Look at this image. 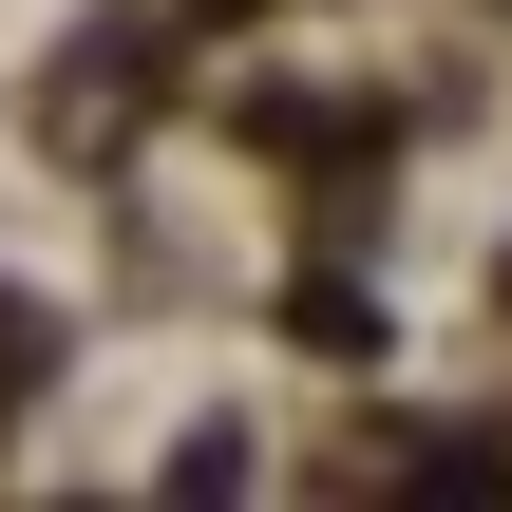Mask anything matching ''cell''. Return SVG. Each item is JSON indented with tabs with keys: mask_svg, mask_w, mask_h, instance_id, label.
Segmentation results:
<instances>
[{
	"mask_svg": "<svg viewBox=\"0 0 512 512\" xmlns=\"http://www.w3.org/2000/svg\"><path fill=\"white\" fill-rule=\"evenodd\" d=\"M38 361H57V323H38V304H0V399H19Z\"/></svg>",
	"mask_w": 512,
	"mask_h": 512,
	"instance_id": "obj_2",
	"label": "cell"
},
{
	"mask_svg": "<svg viewBox=\"0 0 512 512\" xmlns=\"http://www.w3.org/2000/svg\"><path fill=\"white\" fill-rule=\"evenodd\" d=\"M190 19H266V0H190Z\"/></svg>",
	"mask_w": 512,
	"mask_h": 512,
	"instance_id": "obj_3",
	"label": "cell"
},
{
	"mask_svg": "<svg viewBox=\"0 0 512 512\" xmlns=\"http://www.w3.org/2000/svg\"><path fill=\"white\" fill-rule=\"evenodd\" d=\"M133 95H152V38L114 19V38H76V95H57V133H114Z\"/></svg>",
	"mask_w": 512,
	"mask_h": 512,
	"instance_id": "obj_1",
	"label": "cell"
}]
</instances>
